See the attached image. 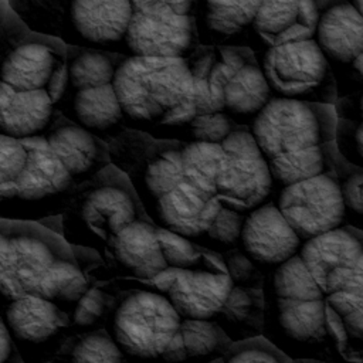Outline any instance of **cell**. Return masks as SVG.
Here are the masks:
<instances>
[{"mask_svg": "<svg viewBox=\"0 0 363 363\" xmlns=\"http://www.w3.org/2000/svg\"><path fill=\"white\" fill-rule=\"evenodd\" d=\"M0 286L3 302L37 296L69 313L91 284L64 235L35 221L1 218Z\"/></svg>", "mask_w": 363, "mask_h": 363, "instance_id": "obj_1", "label": "cell"}, {"mask_svg": "<svg viewBox=\"0 0 363 363\" xmlns=\"http://www.w3.org/2000/svg\"><path fill=\"white\" fill-rule=\"evenodd\" d=\"M125 115L159 125H184L197 116V95L186 58L132 55L112 82Z\"/></svg>", "mask_w": 363, "mask_h": 363, "instance_id": "obj_2", "label": "cell"}, {"mask_svg": "<svg viewBox=\"0 0 363 363\" xmlns=\"http://www.w3.org/2000/svg\"><path fill=\"white\" fill-rule=\"evenodd\" d=\"M182 322L164 294L129 291L116 298L105 329L129 363H187Z\"/></svg>", "mask_w": 363, "mask_h": 363, "instance_id": "obj_3", "label": "cell"}, {"mask_svg": "<svg viewBox=\"0 0 363 363\" xmlns=\"http://www.w3.org/2000/svg\"><path fill=\"white\" fill-rule=\"evenodd\" d=\"M62 218L64 238L71 245L102 252L125 227L149 216L129 176L108 166L77 187Z\"/></svg>", "mask_w": 363, "mask_h": 363, "instance_id": "obj_4", "label": "cell"}, {"mask_svg": "<svg viewBox=\"0 0 363 363\" xmlns=\"http://www.w3.org/2000/svg\"><path fill=\"white\" fill-rule=\"evenodd\" d=\"M21 140L28 149V160L14 183H0L1 218L38 223L64 214L78 184L45 136Z\"/></svg>", "mask_w": 363, "mask_h": 363, "instance_id": "obj_5", "label": "cell"}, {"mask_svg": "<svg viewBox=\"0 0 363 363\" xmlns=\"http://www.w3.org/2000/svg\"><path fill=\"white\" fill-rule=\"evenodd\" d=\"M335 105L274 96L255 116L251 133L271 159L335 142Z\"/></svg>", "mask_w": 363, "mask_h": 363, "instance_id": "obj_6", "label": "cell"}, {"mask_svg": "<svg viewBox=\"0 0 363 363\" xmlns=\"http://www.w3.org/2000/svg\"><path fill=\"white\" fill-rule=\"evenodd\" d=\"M262 71L278 96L326 105L339 99L330 64L316 40L269 47Z\"/></svg>", "mask_w": 363, "mask_h": 363, "instance_id": "obj_7", "label": "cell"}, {"mask_svg": "<svg viewBox=\"0 0 363 363\" xmlns=\"http://www.w3.org/2000/svg\"><path fill=\"white\" fill-rule=\"evenodd\" d=\"M1 322L26 363H51L67 340L77 335L64 309L37 296L3 302Z\"/></svg>", "mask_w": 363, "mask_h": 363, "instance_id": "obj_8", "label": "cell"}, {"mask_svg": "<svg viewBox=\"0 0 363 363\" xmlns=\"http://www.w3.org/2000/svg\"><path fill=\"white\" fill-rule=\"evenodd\" d=\"M315 40L330 64L337 96L363 89V16L346 0H325Z\"/></svg>", "mask_w": 363, "mask_h": 363, "instance_id": "obj_9", "label": "cell"}, {"mask_svg": "<svg viewBox=\"0 0 363 363\" xmlns=\"http://www.w3.org/2000/svg\"><path fill=\"white\" fill-rule=\"evenodd\" d=\"M221 145L224 163L217 182V199L242 213L267 203L274 177L268 157L252 133L234 130Z\"/></svg>", "mask_w": 363, "mask_h": 363, "instance_id": "obj_10", "label": "cell"}, {"mask_svg": "<svg viewBox=\"0 0 363 363\" xmlns=\"http://www.w3.org/2000/svg\"><path fill=\"white\" fill-rule=\"evenodd\" d=\"M101 255L104 262L85 275L96 286L113 278L153 279L170 268L159 240V227L150 218L130 223L105 245Z\"/></svg>", "mask_w": 363, "mask_h": 363, "instance_id": "obj_11", "label": "cell"}, {"mask_svg": "<svg viewBox=\"0 0 363 363\" xmlns=\"http://www.w3.org/2000/svg\"><path fill=\"white\" fill-rule=\"evenodd\" d=\"M262 336L292 360L306 359V352L332 343L325 299L289 301L265 295Z\"/></svg>", "mask_w": 363, "mask_h": 363, "instance_id": "obj_12", "label": "cell"}, {"mask_svg": "<svg viewBox=\"0 0 363 363\" xmlns=\"http://www.w3.org/2000/svg\"><path fill=\"white\" fill-rule=\"evenodd\" d=\"M275 203L303 241L347 224L335 174H322L284 186Z\"/></svg>", "mask_w": 363, "mask_h": 363, "instance_id": "obj_13", "label": "cell"}, {"mask_svg": "<svg viewBox=\"0 0 363 363\" xmlns=\"http://www.w3.org/2000/svg\"><path fill=\"white\" fill-rule=\"evenodd\" d=\"M362 254L363 230L352 224L305 240L299 250L326 296L345 289Z\"/></svg>", "mask_w": 363, "mask_h": 363, "instance_id": "obj_14", "label": "cell"}, {"mask_svg": "<svg viewBox=\"0 0 363 363\" xmlns=\"http://www.w3.org/2000/svg\"><path fill=\"white\" fill-rule=\"evenodd\" d=\"M234 284L221 254L193 269H176V278L167 298L184 319L214 320L223 311Z\"/></svg>", "mask_w": 363, "mask_h": 363, "instance_id": "obj_15", "label": "cell"}, {"mask_svg": "<svg viewBox=\"0 0 363 363\" xmlns=\"http://www.w3.org/2000/svg\"><path fill=\"white\" fill-rule=\"evenodd\" d=\"M303 240L284 217L277 203L267 201L247 213L240 248L265 272L299 254Z\"/></svg>", "mask_w": 363, "mask_h": 363, "instance_id": "obj_16", "label": "cell"}, {"mask_svg": "<svg viewBox=\"0 0 363 363\" xmlns=\"http://www.w3.org/2000/svg\"><path fill=\"white\" fill-rule=\"evenodd\" d=\"M133 55L186 58L194 44L191 16L135 11L123 40Z\"/></svg>", "mask_w": 363, "mask_h": 363, "instance_id": "obj_17", "label": "cell"}, {"mask_svg": "<svg viewBox=\"0 0 363 363\" xmlns=\"http://www.w3.org/2000/svg\"><path fill=\"white\" fill-rule=\"evenodd\" d=\"M1 82L16 89L45 91L58 102L68 82V68L62 57L48 45L27 43L6 55L1 64Z\"/></svg>", "mask_w": 363, "mask_h": 363, "instance_id": "obj_18", "label": "cell"}, {"mask_svg": "<svg viewBox=\"0 0 363 363\" xmlns=\"http://www.w3.org/2000/svg\"><path fill=\"white\" fill-rule=\"evenodd\" d=\"M223 203L183 180L174 190L145 210L159 227L186 237L196 244L207 233Z\"/></svg>", "mask_w": 363, "mask_h": 363, "instance_id": "obj_19", "label": "cell"}, {"mask_svg": "<svg viewBox=\"0 0 363 363\" xmlns=\"http://www.w3.org/2000/svg\"><path fill=\"white\" fill-rule=\"evenodd\" d=\"M325 0H264L252 23L269 44L315 40Z\"/></svg>", "mask_w": 363, "mask_h": 363, "instance_id": "obj_20", "label": "cell"}, {"mask_svg": "<svg viewBox=\"0 0 363 363\" xmlns=\"http://www.w3.org/2000/svg\"><path fill=\"white\" fill-rule=\"evenodd\" d=\"M135 10L130 0H71L69 20L77 34L92 44L125 40Z\"/></svg>", "mask_w": 363, "mask_h": 363, "instance_id": "obj_21", "label": "cell"}, {"mask_svg": "<svg viewBox=\"0 0 363 363\" xmlns=\"http://www.w3.org/2000/svg\"><path fill=\"white\" fill-rule=\"evenodd\" d=\"M47 140L78 186L109 166L108 149L84 126H60L47 136Z\"/></svg>", "mask_w": 363, "mask_h": 363, "instance_id": "obj_22", "label": "cell"}, {"mask_svg": "<svg viewBox=\"0 0 363 363\" xmlns=\"http://www.w3.org/2000/svg\"><path fill=\"white\" fill-rule=\"evenodd\" d=\"M54 104L55 102L45 91L16 89L1 82V133L17 139L38 136L51 121Z\"/></svg>", "mask_w": 363, "mask_h": 363, "instance_id": "obj_23", "label": "cell"}, {"mask_svg": "<svg viewBox=\"0 0 363 363\" xmlns=\"http://www.w3.org/2000/svg\"><path fill=\"white\" fill-rule=\"evenodd\" d=\"M340 153L335 142L268 159L274 183L281 187L322 174H335Z\"/></svg>", "mask_w": 363, "mask_h": 363, "instance_id": "obj_24", "label": "cell"}, {"mask_svg": "<svg viewBox=\"0 0 363 363\" xmlns=\"http://www.w3.org/2000/svg\"><path fill=\"white\" fill-rule=\"evenodd\" d=\"M133 170L135 179H132V184L146 208L184 180L182 149H163L143 160Z\"/></svg>", "mask_w": 363, "mask_h": 363, "instance_id": "obj_25", "label": "cell"}, {"mask_svg": "<svg viewBox=\"0 0 363 363\" xmlns=\"http://www.w3.org/2000/svg\"><path fill=\"white\" fill-rule=\"evenodd\" d=\"M265 295L262 289L234 285L216 322L233 342L262 336Z\"/></svg>", "mask_w": 363, "mask_h": 363, "instance_id": "obj_26", "label": "cell"}, {"mask_svg": "<svg viewBox=\"0 0 363 363\" xmlns=\"http://www.w3.org/2000/svg\"><path fill=\"white\" fill-rule=\"evenodd\" d=\"M190 64L197 95V115L225 109V85L233 72L224 62L220 50L201 51Z\"/></svg>", "mask_w": 363, "mask_h": 363, "instance_id": "obj_27", "label": "cell"}, {"mask_svg": "<svg viewBox=\"0 0 363 363\" xmlns=\"http://www.w3.org/2000/svg\"><path fill=\"white\" fill-rule=\"evenodd\" d=\"M262 291L265 295L289 301H319L326 298L299 254L269 269L265 275Z\"/></svg>", "mask_w": 363, "mask_h": 363, "instance_id": "obj_28", "label": "cell"}, {"mask_svg": "<svg viewBox=\"0 0 363 363\" xmlns=\"http://www.w3.org/2000/svg\"><path fill=\"white\" fill-rule=\"evenodd\" d=\"M271 86L261 68L245 62L227 81L225 109L234 115H258L271 99Z\"/></svg>", "mask_w": 363, "mask_h": 363, "instance_id": "obj_29", "label": "cell"}, {"mask_svg": "<svg viewBox=\"0 0 363 363\" xmlns=\"http://www.w3.org/2000/svg\"><path fill=\"white\" fill-rule=\"evenodd\" d=\"M77 121L88 130H106L125 115L112 84L78 89L72 99Z\"/></svg>", "mask_w": 363, "mask_h": 363, "instance_id": "obj_30", "label": "cell"}, {"mask_svg": "<svg viewBox=\"0 0 363 363\" xmlns=\"http://www.w3.org/2000/svg\"><path fill=\"white\" fill-rule=\"evenodd\" d=\"M224 163L221 143L193 140L182 147L184 180L201 193L217 197V182Z\"/></svg>", "mask_w": 363, "mask_h": 363, "instance_id": "obj_31", "label": "cell"}, {"mask_svg": "<svg viewBox=\"0 0 363 363\" xmlns=\"http://www.w3.org/2000/svg\"><path fill=\"white\" fill-rule=\"evenodd\" d=\"M182 335L187 363H210L221 360L234 343L224 329L214 320L183 318Z\"/></svg>", "mask_w": 363, "mask_h": 363, "instance_id": "obj_32", "label": "cell"}, {"mask_svg": "<svg viewBox=\"0 0 363 363\" xmlns=\"http://www.w3.org/2000/svg\"><path fill=\"white\" fill-rule=\"evenodd\" d=\"M51 363H129L105 328L77 333Z\"/></svg>", "mask_w": 363, "mask_h": 363, "instance_id": "obj_33", "label": "cell"}, {"mask_svg": "<svg viewBox=\"0 0 363 363\" xmlns=\"http://www.w3.org/2000/svg\"><path fill=\"white\" fill-rule=\"evenodd\" d=\"M264 0H204L206 24L221 35H233L251 26Z\"/></svg>", "mask_w": 363, "mask_h": 363, "instance_id": "obj_34", "label": "cell"}, {"mask_svg": "<svg viewBox=\"0 0 363 363\" xmlns=\"http://www.w3.org/2000/svg\"><path fill=\"white\" fill-rule=\"evenodd\" d=\"M116 298L118 296L104 291L102 288L91 285L68 313L75 333L105 328V322L116 303Z\"/></svg>", "mask_w": 363, "mask_h": 363, "instance_id": "obj_35", "label": "cell"}, {"mask_svg": "<svg viewBox=\"0 0 363 363\" xmlns=\"http://www.w3.org/2000/svg\"><path fill=\"white\" fill-rule=\"evenodd\" d=\"M116 68L106 55L84 51L69 62L68 81L75 91L108 85L113 82Z\"/></svg>", "mask_w": 363, "mask_h": 363, "instance_id": "obj_36", "label": "cell"}, {"mask_svg": "<svg viewBox=\"0 0 363 363\" xmlns=\"http://www.w3.org/2000/svg\"><path fill=\"white\" fill-rule=\"evenodd\" d=\"M245 216L247 213L223 204L207 233L197 244L218 254L240 247V237Z\"/></svg>", "mask_w": 363, "mask_h": 363, "instance_id": "obj_37", "label": "cell"}, {"mask_svg": "<svg viewBox=\"0 0 363 363\" xmlns=\"http://www.w3.org/2000/svg\"><path fill=\"white\" fill-rule=\"evenodd\" d=\"M336 179L340 186L346 220L350 224L352 220H356L357 228L362 230L363 224V169L350 164L342 156L336 169Z\"/></svg>", "mask_w": 363, "mask_h": 363, "instance_id": "obj_38", "label": "cell"}, {"mask_svg": "<svg viewBox=\"0 0 363 363\" xmlns=\"http://www.w3.org/2000/svg\"><path fill=\"white\" fill-rule=\"evenodd\" d=\"M224 363H292V359L264 336L234 342Z\"/></svg>", "mask_w": 363, "mask_h": 363, "instance_id": "obj_39", "label": "cell"}, {"mask_svg": "<svg viewBox=\"0 0 363 363\" xmlns=\"http://www.w3.org/2000/svg\"><path fill=\"white\" fill-rule=\"evenodd\" d=\"M224 264L227 267V272L237 286H245V288H254V289H262L264 281L267 272L257 265L245 252L242 248L237 247L233 250H228L221 254Z\"/></svg>", "mask_w": 363, "mask_h": 363, "instance_id": "obj_40", "label": "cell"}, {"mask_svg": "<svg viewBox=\"0 0 363 363\" xmlns=\"http://www.w3.org/2000/svg\"><path fill=\"white\" fill-rule=\"evenodd\" d=\"M333 352L342 363H363V332L343 326L326 311Z\"/></svg>", "mask_w": 363, "mask_h": 363, "instance_id": "obj_41", "label": "cell"}, {"mask_svg": "<svg viewBox=\"0 0 363 363\" xmlns=\"http://www.w3.org/2000/svg\"><path fill=\"white\" fill-rule=\"evenodd\" d=\"M326 311L343 326L363 332V295L339 291L325 298Z\"/></svg>", "mask_w": 363, "mask_h": 363, "instance_id": "obj_42", "label": "cell"}, {"mask_svg": "<svg viewBox=\"0 0 363 363\" xmlns=\"http://www.w3.org/2000/svg\"><path fill=\"white\" fill-rule=\"evenodd\" d=\"M28 160V149L21 139L0 136V183H14Z\"/></svg>", "mask_w": 363, "mask_h": 363, "instance_id": "obj_43", "label": "cell"}, {"mask_svg": "<svg viewBox=\"0 0 363 363\" xmlns=\"http://www.w3.org/2000/svg\"><path fill=\"white\" fill-rule=\"evenodd\" d=\"M335 143L346 162L363 169V123L337 119Z\"/></svg>", "mask_w": 363, "mask_h": 363, "instance_id": "obj_44", "label": "cell"}, {"mask_svg": "<svg viewBox=\"0 0 363 363\" xmlns=\"http://www.w3.org/2000/svg\"><path fill=\"white\" fill-rule=\"evenodd\" d=\"M189 126L193 140L208 143H223L234 132L230 118L223 112L197 115Z\"/></svg>", "mask_w": 363, "mask_h": 363, "instance_id": "obj_45", "label": "cell"}, {"mask_svg": "<svg viewBox=\"0 0 363 363\" xmlns=\"http://www.w3.org/2000/svg\"><path fill=\"white\" fill-rule=\"evenodd\" d=\"M135 11H166L190 16L194 0H130Z\"/></svg>", "mask_w": 363, "mask_h": 363, "instance_id": "obj_46", "label": "cell"}, {"mask_svg": "<svg viewBox=\"0 0 363 363\" xmlns=\"http://www.w3.org/2000/svg\"><path fill=\"white\" fill-rule=\"evenodd\" d=\"M337 119L363 123V89L339 98L335 104Z\"/></svg>", "mask_w": 363, "mask_h": 363, "instance_id": "obj_47", "label": "cell"}, {"mask_svg": "<svg viewBox=\"0 0 363 363\" xmlns=\"http://www.w3.org/2000/svg\"><path fill=\"white\" fill-rule=\"evenodd\" d=\"M0 363H26L7 326L0 320Z\"/></svg>", "mask_w": 363, "mask_h": 363, "instance_id": "obj_48", "label": "cell"}, {"mask_svg": "<svg viewBox=\"0 0 363 363\" xmlns=\"http://www.w3.org/2000/svg\"><path fill=\"white\" fill-rule=\"evenodd\" d=\"M346 292H353V294H359L363 295V254L360 255L345 289Z\"/></svg>", "mask_w": 363, "mask_h": 363, "instance_id": "obj_49", "label": "cell"}, {"mask_svg": "<svg viewBox=\"0 0 363 363\" xmlns=\"http://www.w3.org/2000/svg\"><path fill=\"white\" fill-rule=\"evenodd\" d=\"M41 225L47 227L48 230L60 234V235H64V218H62V214L61 216H50V217H45L43 218L41 221H38Z\"/></svg>", "mask_w": 363, "mask_h": 363, "instance_id": "obj_50", "label": "cell"}, {"mask_svg": "<svg viewBox=\"0 0 363 363\" xmlns=\"http://www.w3.org/2000/svg\"><path fill=\"white\" fill-rule=\"evenodd\" d=\"M292 363H332L328 360H319V359H295Z\"/></svg>", "mask_w": 363, "mask_h": 363, "instance_id": "obj_51", "label": "cell"}, {"mask_svg": "<svg viewBox=\"0 0 363 363\" xmlns=\"http://www.w3.org/2000/svg\"><path fill=\"white\" fill-rule=\"evenodd\" d=\"M346 1H349L363 16V0H346Z\"/></svg>", "mask_w": 363, "mask_h": 363, "instance_id": "obj_52", "label": "cell"}, {"mask_svg": "<svg viewBox=\"0 0 363 363\" xmlns=\"http://www.w3.org/2000/svg\"><path fill=\"white\" fill-rule=\"evenodd\" d=\"M210 363H224V362H223V359H221V360H214V362H210Z\"/></svg>", "mask_w": 363, "mask_h": 363, "instance_id": "obj_53", "label": "cell"}]
</instances>
